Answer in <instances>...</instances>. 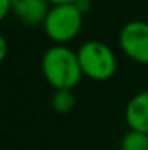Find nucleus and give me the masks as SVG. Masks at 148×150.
<instances>
[{
    "mask_svg": "<svg viewBox=\"0 0 148 150\" xmlns=\"http://www.w3.org/2000/svg\"><path fill=\"white\" fill-rule=\"evenodd\" d=\"M42 75L54 91H73V87L78 86L84 77L77 51L70 49L65 44L51 45L42 56Z\"/></svg>",
    "mask_w": 148,
    "mask_h": 150,
    "instance_id": "1",
    "label": "nucleus"
},
{
    "mask_svg": "<svg viewBox=\"0 0 148 150\" xmlns=\"http://www.w3.org/2000/svg\"><path fill=\"white\" fill-rule=\"evenodd\" d=\"M84 25V12L77 4H59L51 5L42 26L45 35L54 44H68L73 40Z\"/></svg>",
    "mask_w": 148,
    "mask_h": 150,
    "instance_id": "2",
    "label": "nucleus"
},
{
    "mask_svg": "<svg viewBox=\"0 0 148 150\" xmlns=\"http://www.w3.org/2000/svg\"><path fill=\"white\" fill-rule=\"evenodd\" d=\"M78 61L84 77L96 80V82H105L111 79L117 72V58L115 52L111 51L108 44L101 40H87L84 42L78 51Z\"/></svg>",
    "mask_w": 148,
    "mask_h": 150,
    "instance_id": "3",
    "label": "nucleus"
},
{
    "mask_svg": "<svg viewBox=\"0 0 148 150\" xmlns=\"http://www.w3.org/2000/svg\"><path fill=\"white\" fill-rule=\"evenodd\" d=\"M120 51L138 65H148V23L134 19L118 32Z\"/></svg>",
    "mask_w": 148,
    "mask_h": 150,
    "instance_id": "4",
    "label": "nucleus"
},
{
    "mask_svg": "<svg viewBox=\"0 0 148 150\" xmlns=\"http://www.w3.org/2000/svg\"><path fill=\"white\" fill-rule=\"evenodd\" d=\"M125 122L129 129L148 134V91L134 94L125 107Z\"/></svg>",
    "mask_w": 148,
    "mask_h": 150,
    "instance_id": "5",
    "label": "nucleus"
},
{
    "mask_svg": "<svg viewBox=\"0 0 148 150\" xmlns=\"http://www.w3.org/2000/svg\"><path fill=\"white\" fill-rule=\"evenodd\" d=\"M51 4L47 0H12V12L30 26L42 25Z\"/></svg>",
    "mask_w": 148,
    "mask_h": 150,
    "instance_id": "6",
    "label": "nucleus"
},
{
    "mask_svg": "<svg viewBox=\"0 0 148 150\" xmlns=\"http://www.w3.org/2000/svg\"><path fill=\"white\" fill-rule=\"evenodd\" d=\"M51 105L58 113H70L75 107V96L70 89H58L51 98Z\"/></svg>",
    "mask_w": 148,
    "mask_h": 150,
    "instance_id": "7",
    "label": "nucleus"
},
{
    "mask_svg": "<svg viewBox=\"0 0 148 150\" xmlns=\"http://www.w3.org/2000/svg\"><path fill=\"white\" fill-rule=\"evenodd\" d=\"M120 150H148V134L129 129L122 136Z\"/></svg>",
    "mask_w": 148,
    "mask_h": 150,
    "instance_id": "8",
    "label": "nucleus"
},
{
    "mask_svg": "<svg viewBox=\"0 0 148 150\" xmlns=\"http://www.w3.org/2000/svg\"><path fill=\"white\" fill-rule=\"evenodd\" d=\"M12 12V0H0V18H7Z\"/></svg>",
    "mask_w": 148,
    "mask_h": 150,
    "instance_id": "9",
    "label": "nucleus"
},
{
    "mask_svg": "<svg viewBox=\"0 0 148 150\" xmlns=\"http://www.w3.org/2000/svg\"><path fill=\"white\" fill-rule=\"evenodd\" d=\"M7 58V38H0V61H4Z\"/></svg>",
    "mask_w": 148,
    "mask_h": 150,
    "instance_id": "10",
    "label": "nucleus"
},
{
    "mask_svg": "<svg viewBox=\"0 0 148 150\" xmlns=\"http://www.w3.org/2000/svg\"><path fill=\"white\" fill-rule=\"evenodd\" d=\"M77 5L80 7V11H82L84 14H85V12L89 11V7H91V4H89V0H78V2H77Z\"/></svg>",
    "mask_w": 148,
    "mask_h": 150,
    "instance_id": "11",
    "label": "nucleus"
},
{
    "mask_svg": "<svg viewBox=\"0 0 148 150\" xmlns=\"http://www.w3.org/2000/svg\"><path fill=\"white\" fill-rule=\"evenodd\" d=\"M51 5H59V4H77L78 0H47Z\"/></svg>",
    "mask_w": 148,
    "mask_h": 150,
    "instance_id": "12",
    "label": "nucleus"
}]
</instances>
